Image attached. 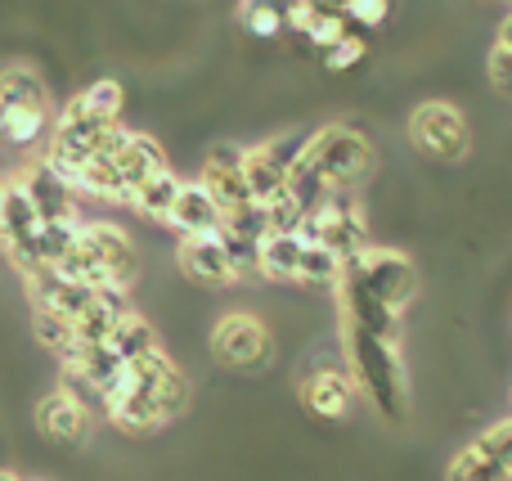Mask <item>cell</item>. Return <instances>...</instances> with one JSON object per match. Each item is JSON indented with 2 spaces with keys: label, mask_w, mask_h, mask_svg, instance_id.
Masks as SVG:
<instances>
[{
  "label": "cell",
  "mask_w": 512,
  "mask_h": 481,
  "mask_svg": "<svg viewBox=\"0 0 512 481\" xmlns=\"http://www.w3.org/2000/svg\"><path fill=\"white\" fill-rule=\"evenodd\" d=\"M346 356H351L355 378L373 396V405L387 419H405V365H400L396 342H382L373 333L346 324Z\"/></svg>",
  "instance_id": "obj_1"
},
{
  "label": "cell",
  "mask_w": 512,
  "mask_h": 481,
  "mask_svg": "<svg viewBox=\"0 0 512 481\" xmlns=\"http://www.w3.org/2000/svg\"><path fill=\"white\" fill-rule=\"evenodd\" d=\"M50 131V104L36 72L5 68L0 72V140L9 149H32Z\"/></svg>",
  "instance_id": "obj_2"
},
{
  "label": "cell",
  "mask_w": 512,
  "mask_h": 481,
  "mask_svg": "<svg viewBox=\"0 0 512 481\" xmlns=\"http://www.w3.org/2000/svg\"><path fill=\"white\" fill-rule=\"evenodd\" d=\"M306 162H315L333 189H355L373 171V144L355 126H324L310 135Z\"/></svg>",
  "instance_id": "obj_3"
},
{
  "label": "cell",
  "mask_w": 512,
  "mask_h": 481,
  "mask_svg": "<svg viewBox=\"0 0 512 481\" xmlns=\"http://www.w3.org/2000/svg\"><path fill=\"white\" fill-rule=\"evenodd\" d=\"M409 140H414L427 158L459 162L463 153H468L472 135H468V122H463L459 108L432 99V104H418L414 108V117H409Z\"/></svg>",
  "instance_id": "obj_4"
},
{
  "label": "cell",
  "mask_w": 512,
  "mask_h": 481,
  "mask_svg": "<svg viewBox=\"0 0 512 481\" xmlns=\"http://www.w3.org/2000/svg\"><path fill=\"white\" fill-rule=\"evenodd\" d=\"M360 275H364V284H369V293L396 315H405V306L414 302V293H418V270L405 252L369 248L360 261Z\"/></svg>",
  "instance_id": "obj_5"
},
{
  "label": "cell",
  "mask_w": 512,
  "mask_h": 481,
  "mask_svg": "<svg viewBox=\"0 0 512 481\" xmlns=\"http://www.w3.org/2000/svg\"><path fill=\"white\" fill-rule=\"evenodd\" d=\"M212 351H216V360H225L230 369H252V365H261V360L270 356V333L261 329V320L234 311V315H225V320L216 324Z\"/></svg>",
  "instance_id": "obj_6"
},
{
  "label": "cell",
  "mask_w": 512,
  "mask_h": 481,
  "mask_svg": "<svg viewBox=\"0 0 512 481\" xmlns=\"http://www.w3.org/2000/svg\"><path fill=\"white\" fill-rule=\"evenodd\" d=\"M171 230H180L185 239H203V243H221L225 239V212L216 207V198L203 189V180L180 189L176 212H171Z\"/></svg>",
  "instance_id": "obj_7"
},
{
  "label": "cell",
  "mask_w": 512,
  "mask_h": 481,
  "mask_svg": "<svg viewBox=\"0 0 512 481\" xmlns=\"http://www.w3.org/2000/svg\"><path fill=\"white\" fill-rule=\"evenodd\" d=\"M81 248L99 261V266L113 275L117 288H131L135 284V248L117 225H104V221H90L81 225Z\"/></svg>",
  "instance_id": "obj_8"
},
{
  "label": "cell",
  "mask_w": 512,
  "mask_h": 481,
  "mask_svg": "<svg viewBox=\"0 0 512 481\" xmlns=\"http://www.w3.org/2000/svg\"><path fill=\"white\" fill-rule=\"evenodd\" d=\"M288 27H297L301 36H306L315 50H333L337 41H342L346 32H351V23H346L342 5H310V0H297V5H288Z\"/></svg>",
  "instance_id": "obj_9"
},
{
  "label": "cell",
  "mask_w": 512,
  "mask_h": 481,
  "mask_svg": "<svg viewBox=\"0 0 512 481\" xmlns=\"http://www.w3.org/2000/svg\"><path fill=\"white\" fill-rule=\"evenodd\" d=\"M27 293H32L36 302V315H59V320H77L81 311H86V302L95 293H86V288L68 284V279H59L54 270H41V275L27 279Z\"/></svg>",
  "instance_id": "obj_10"
},
{
  "label": "cell",
  "mask_w": 512,
  "mask_h": 481,
  "mask_svg": "<svg viewBox=\"0 0 512 481\" xmlns=\"http://www.w3.org/2000/svg\"><path fill=\"white\" fill-rule=\"evenodd\" d=\"M36 423H41V432L50 441H59V446H77V441L86 437L90 410L72 392H54V396H45V401H41V410H36Z\"/></svg>",
  "instance_id": "obj_11"
},
{
  "label": "cell",
  "mask_w": 512,
  "mask_h": 481,
  "mask_svg": "<svg viewBox=\"0 0 512 481\" xmlns=\"http://www.w3.org/2000/svg\"><path fill=\"white\" fill-rule=\"evenodd\" d=\"M18 185L27 189V198L36 203V212H41V221L45 225H63V221H72V189L63 185L59 176H54L45 162H36L32 171H27Z\"/></svg>",
  "instance_id": "obj_12"
},
{
  "label": "cell",
  "mask_w": 512,
  "mask_h": 481,
  "mask_svg": "<svg viewBox=\"0 0 512 481\" xmlns=\"http://www.w3.org/2000/svg\"><path fill=\"white\" fill-rule=\"evenodd\" d=\"M351 378L337 374V369H319V374L306 378V387H301V401H306L310 414H319V419H346L351 414Z\"/></svg>",
  "instance_id": "obj_13"
},
{
  "label": "cell",
  "mask_w": 512,
  "mask_h": 481,
  "mask_svg": "<svg viewBox=\"0 0 512 481\" xmlns=\"http://www.w3.org/2000/svg\"><path fill=\"white\" fill-rule=\"evenodd\" d=\"M180 266H185L189 279L198 284H234V261L225 252V239L221 243H203V239H185L180 243Z\"/></svg>",
  "instance_id": "obj_14"
},
{
  "label": "cell",
  "mask_w": 512,
  "mask_h": 481,
  "mask_svg": "<svg viewBox=\"0 0 512 481\" xmlns=\"http://www.w3.org/2000/svg\"><path fill=\"white\" fill-rule=\"evenodd\" d=\"M198 180H203V189L216 198V207L225 212V225L239 221L248 207H256L252 194H248V185H243V167H221V162H207Z\"/></svg>",
  "instance_id": "obj_15"
},
{
  "label": "cell",
  "mask_w": 512,
  "mask_h": 481,
  "mask_svg": "<svg viewBox=\"0 0 512 481\" xmlns=\"http://www.w3.org/2000/svg\"><path fill=\"white\" fill-rule=\"evenodd\" d=\"M113 167H117V176H122V185L135 194L144 180H153L158 171H167V158H162L158 140H149V135H135V131H131V140H126V149L113 158Z\"/></svg>",
  "instance_id": "obj_16"
},
{
  "label": "cell",
  "mask_w": 512,
  "mask_h": 481,
  "mask_svg": "<svg viewBox=\"0 0 512 481\" xmlns=\"http://www.w3.org/2000/svg\"><path fill=\"white\" fill-rule=\"evenodd\" d=\"M243 185H248L256 207H270V203H279V198L288 194V176L274 167V158L265 153V144L243 153Z\"/></svg>",
  "instance_id": "obj_17"
},
{
  "label": "cell",
  "mask_w": 512,
  "mask_h": 481,
  "mask_svg": "<svg viewBox=\"0 0 512 481\" xmlns=\"http://www.w3.org/2000/svg\"><path fill=\"white\" fill-rule=\"evenodd\" d=\"M108 347L117 351V356L126 360V365H140V360H153V356H162V347H158V333H153V324L144 320V315H126L122 324H117V333H113V342Z\"/></svg>",
  "instance_id": "obj_18"
},
{
  "label": "cell",
  "mask_w": 512,
  "mask_h": 481,
  "mask_svg": "<svg viewBox=\"0 0 512 481\" xmlns=\"http://www.w3.org/2000/svg\"><path fill=\"white\" fill-rule=\"evenodd\" d=\"M108 419H113L122 432H131V437H144V432L162 428L158 396H149V392H131V396H122V401L108 405Z\"/></svg>",
  "instance_id": "obj_19"
},
{
  "label": "cell",
  "mask_w": 512,
  "mask_h": 481,
  "mask_svg": "<svg viewBox=\"0 0 512 481\" xmlns=\"http://www.w3.org/2000/svg\"><path fill=\"white\" fill-rule=\"evenodd\" d=\"M180 180L171 176V167L167 171H158L153 180H144L140 189L131 194V203H135V212H144V216H153V221H167L171 225V212H176V198H180Z\"/></svg>",
  "instance_id": "obj_20"
},
{
  "label": "cell",
  "mask_w": 512,
  "mask_h": 481,
  "mask_svg": "<svg viewBox=\"0 0 512 481\" xmlns=\"http://www.w3.org/2000/svg\"><path fill=\"white\" fill-rule=\"evenodd\" d=\"M445 481H512V473L490 455L486 446H481V441H472V446H463L459 455L450 459Z\"/></svg>",
  "instance_id": "obj_21"
},
{
  "label": "cell",
  "mask_w": 512,
  "mask_h": 481,
  "mask_svg": "<svg viewBox=\"0 0 512 481\" xmlns=\"http://www.w3.org/2000/svg\"><path fill=\"white\" fill-rule=\"evenodd\" d=\"M301 257L306 248L297 243V234H270L261 243V275L265 279H301Z\"/></svg>",
  "instance_id": "obj_22"
},
{
  "label": "cell",
  "mask_w": 512,
  "mask_h": 481,
  "mask_svg": "<svg viewBox=\"0 0 512 481\" xmlns=\"http://www.w3.org/2000/svg\"><path fill=\"white\" fill-rule=\"evenodd\" d=\"M68 113L77 117H95V122H117L122 117V86L117 81H90L77 99L68 104Z\"/></svg>",
  "instance_id": "obj_23"
},
{
  "label": "cell",
  "mask_w": 512,
  "mask_h": 481,
  "mask_svg": "<svg viewBox=\"0 0 512 481\" xmlns=\"http://www.w3.org/2000/svg\"><path fill=\"white\" fill-rule=\"evenodd\" d=\"M77 194L104 198V203H131V189L122 185V176H117V167L108 158H95V162H86V167H81Z\"/></svg>",
  "instance_id": "obj_24"
},
{
  "label": "cell",
  "mask_w": 512,
  "mask_h": 481,
  "mask_svg": "<svg viewBox=\"0 0 512 481\" xmlns=\"http://www.w3.org/2000/svg\"><path fill=\"white\" fill-rule=\"evenodd\" d=\"M342 261L333 257L328 248H310L306 257H301V279L297 284H315V288H328V284H342Z\"/></svg>",
  "instance_id": "obj_25"
},
{
  "label": "cell",
  "mask_w": 512,
  "mask_h": 481,
  "mask_svg": "<svg viewBox=\"0 0 512 481\" xmlns=\"http://www.w3.org/2000/svg\"><path fill=\"white\" fill-rule=\"evenodd\" d=\"M364 54H369V36H364L360 27H351V32H346L342 41L324 54V68L328 72H346V68H355V63H364Z\"/></svg>",
  "instance_id": "obj_26"
},
{
  "label": "cell",
  "mask_w": 512,
  "mask_h": 481,
  "mask_svg": "<svg viewBox=\"0 0 512 481\" xmlns=\"http://www.w3.org/2000/svg\"><path fill=\"white\" fill-rule=\"evenodd\" d=\"M243 23H248L252 36H279L288 27V5H248L243 9Z\"/></svg>",
  "instance_id": "obj_27"
},
{
  "label": "cell",
  "mask_w": 512,
  "mask_h": 481,
  "mask_svg": "<svg viewBox=\"0 0 512 481\" xmlns=\"http://www.w3.org/2000/svg\"><path fill=\"white\" fill-rule=\"evenodd\" d=\"M185 405H189V383H185V374H180V369H171V374L162 378V387H158L162 423L176 419V414H185Z\"/></svg>",
  "instance_id": "obj_28"
},
{
  "label": "cell",
  "mask_w": 512,
  "mask_h": 481,
  "mask_svg": "<svg viewBox=\"0 0 512 481\" xmlns=\"http://www.w3.org/2000/svg\"><path fill=\"white\" fill-rule=\"evenodd\" d=\"M225 252L234 261V275L248 279V275H261V243H248L239 234H225Z\"/></svg>",
  "instance_id": "obj_29"
},
{
  "label": "cell",
  "mask_w": 512,
  "mask_h": 481,
  "mask_svg": "<svg viewBox=\"0 0 512 481\" xmlns=\"http://www.w3.org/2000/svg\"><path fill=\"white\" fill-rule=\"evenodd\" d=\"M342 14H346V23H351V27H360V32H369V27L387 23L391 5H387V0H346V5H342Z\"/></svg>",
  "instance_id": "obj_30"
},
{
  "label": "cell",
  "mask_w": 512,
  "mask_h": 481,
  "mask_svg": "<svg viewBox=\"0 0 512 481\" xmlns=\"http://www.w3.org/2000/svg\"><path fill=\"white\" fill-rule=\"evenodd\" d=\"M481 446H486L490 450V455H495L499 459V464H504L508 468V473H512V419H504V423H495V428H486V432H481Z\"/></svg>",
  "instance_id": "obj_31"
},
{
  "label": "cell",
  "mask_w": 512,
  "mask_h": 481,
  "mask_svg": "<svg viewBox=\"0 0 512 481\" xmlns=\"http://www.w3.org/2000/svg\"><path fill=\"white\" fill-rule=\"evenodd\" d=\"M36 338H41L45 347L63 351V347L72 342V324H68V320H59V315H36Z\"/></svg>",
  "instance_id": "obj_32"
},
{
  "label": "cell",
  "mask_w": 512,
  "mask_h": 481,
  "mask_svg": "<svg viewBox=\"0 0 512 481\" xmlns=\"http://www.w3.org/2000/svg\"><path fill=\"white\" fill-rule=\"evenodd\" d=\"M490 81H495L499 95L512 99V50L499 41H495V50H490Z\"/></svg>",
  "instance_id": "obj_33"
},
{
  "label": "cell",
  "mask_w": 512,
  "mask_h": 481,
  "mask_svg": "<svg viewBox=\"0 0 512 481\" xmlns=\"http://www.w3.org/2000/svg\"><path fill=\"white\" fill-rule=\"evenodd\" d=\"M499 45H508V50H512V14L504 18V27H499Z\"/></svg>",
  "instance_id": "obj_34"
},
{
  "label": "cell",
  "mask_w": 512,
  "mask_h": 481,
  "mask_svg": "<svg viewBox=\"0 0 512 481\" xmlns=\"http://www.w3.org/2000/svg\"><path fill=\"white\" fill-rule=\"evenodd\" d=\"M0 234H5V185H0Z\"/></svg>",
  "instance_id": "obj_35"
},
{
  "label": "cell",
  "mask_w": 512,
  "mask_h": 481,
  "mask_svg": "<svg viewBox=\"0 0 512 481\" xmlns=\"http://www.w3.org/2000/svg\"><path fill=\"white\" fill-rule=\"evenodd\" d=\"M0 481H18V477L14 473H0Z\"/></svg>",
  "instance_id": "obj_36"
}]
</instances>
